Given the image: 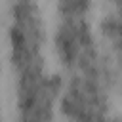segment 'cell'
Listing matches in <instances>:
<instances>
[{
  "label": "cell",
  "mask_w": 122,
  "mask_h": 122,
  "mask_svg": "<svg viewBox=\"0 0 122 122\" xmlns=\"http://www.w3.org/2000/svg\"><path fill=\"white\" fill-rule=\"evenodd\" d=\"M93 13L95 4L86 0H63L53 6L50 51L57 63L59 74L93 69L109 57L99 44Z\"/></svg>",
  "instance_id": "cell-1"
},
{
  "label": "cell",
  "mask_w": 122,
  "mask_h": 122,
  "mask_svg": "<svg viewBox=\"0 0 122 122\" xmlns=\"http://www.w3.org/2000/svg\"><path fill=\"white\" fill-rule=\"evenodd\" d=\"M2 44L10 74L48 67L50 27L42 6L30 0L4 4Z\"/></svg>",
  "instance_id": "cell-2"
},
{
  "label": "cell",
  "mask_w": 122,
  "mask_h": 122,
  "mask_svg": "<svg viewBox=\"0 0 122 122\" xmlns=\"http://www.w3.org/2000/svg\"><path fill=\"white\" fill-rule=\"evenodd\" d=\"M59 92L61 74L50 65L11 74L13 122H61Z\"/></svg>",
  "instance_id": "cell-3"
},
{
  "label": "cell",
  "mask_w": 122,
  "mask_h": 122,
  "mask_svg": "<svg viewBox=\"0 0 122 122\" xmlns=\"http://www.w3.org/2000/svg\"><path fill=\"white\" fill-rule=\"evenodd\" d=\"M95 30L105 55H109L114 61H120V51H122V4L120 2H109L101 8L95 19Z\"/></svg>",
  "instance_id": "cell-4"
},
{
  "label": "cell",
  "mask_w": 122,
  "mask_h": 122,
  "mask_svg": "<svg viewBox=\"0 0 122 122\" xmlns=\"http://www.w3.org/2000/svg\"><path fill=\"white\" fill-rule=\"evenodd\" d=\"M2 53H0V122H2Z\"/></svg>",
  "instance_id": "cell-5"
}]
</instances>
